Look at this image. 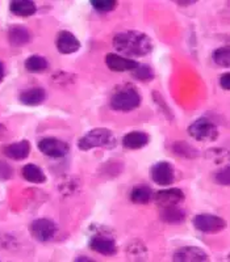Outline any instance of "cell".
<instances>
[{
  "label": "cell",
  "mask_w": 230,
  "mask_h": 262,
  "mask_svg": "<svg viewBox=\"0 0 230 262\" xmlns=\"http://www.w3.org/2000/svg\"><path fill=\"white\" fill-rule=\"evenodd\" d=\"M117 146V138L113 131L105 127H96L90 130L78 140L81 151H91L93 148L112 149Z\"/></svg>",
  "instance_id": "obj_2"
},
{
  "label": "cell",
  "mask_w": 230,
  "mask_h": 262,
  "mask_svg": "<svg viewBox=\"0 0 230 262\" xmlns=\"http://www.w3.org/2000/svg\"><path fill=\"white\" fill-rule=\"evenodd\" d=\"M90 3L93 7V9L102 13L111 12L117 7L116 0H91Z\"/></svg>",
  "instance_id": "obj_27"
},
{
  "label": "cell",
  "mask_w": 230,
  "mask_h": 262,
  "mask_svg": "<svg viewBox=\"0 0 230 262\" xmlns=\"http://www.w3.org/2000/svg\"><path fill=\"white\" fill-rule=\"evenodd\" d=\"M7 134V127L3 125V123H0V140L3 139Z\"/></svg>",
  "instance_id": "obj_36"
},
{
  "label": "cell",
  "mask_w": 230,
  "mask_h": 262,
  "mask_svg": "<svg viewBox=\"0 0 230 262\" xmlns=\"http://www.w3.org/2000/svg\"><path fill=\"white\" fill-rule=\"evenodd\" d=\"M175 3H177L178 6L188 7V6H194V4H196V0H189V2H182V0H178V2H175Z\"/></svg>",
  "instance_id": "obj_33"
},
{
  "label": "cell",
  "mask_w": 230,
  "mask_h": 262,
  "mask_svg": "<svg viewBox=\"0 0 230 262\" xmlns=\"http://www.w3.org/2000/svg\"><path fill=\"white\" fill-rule=\"evenodd\" d=\"M18 100L21 104L27 105V106H39L46 100V91L41 86H33V88L21 92Z\"/></svg>",
  "instance_id": "obj_17"
},
{
  "label": "cell",
  "mask_w": 230,
  "mask_h": 262,
  "mask_svg": "<svg viewBox=\"0 0 230 262\" xmlns=\"http://www.w3.org/2000/svg\"><path fill=\"white\" fill-rule=\"evenodd\" d=\"M152 193L151 189L146 185H138V186H135L130 191V201L136 205H146L150 201L152 200Z\"/></svg>",
  "instance_id": "obj_22"
},
{
  "label": "cell",
  "mask_w": 230,
  "mask_h": 262,
  "mask_svg": "<svg viewBox=\"0 0 230 262\" xmlns=\"http://www.w3.org/2000/svg\"><path fill=\"white\" fill-rule=\"evenodd\" d=\"M13 177V168L6 161L0 160V181H8Z\"/></svg>",
  "instance_id": "obj_31"
},
{
  "label": "cell",
  "mask_w": 230,
  "mask_h": 262,
  "mask_svg": "<svg viewBox=\"0 0 230 262\" xmlns=\"http://www.w3.org/2000/svg\"><path fill=\"white\" fill-rule=\"evenodd\" d=\"M81 41L75 37L74 33L69 30H61L55 38V48L63 55L74 54L81 49Z\"/></svg>",
  "instance_id": "obj_13"
},
{
  "label": "cell",
  "mask_w": 230,
  "mask_h": 262,
  "mask_svg": "<svg viewBox=\"0 0 230 262\" xmlns=\"http://www.w3.org/2000/svg\"><path fill=\"white\" fill-rule=\"evenodd\" d=\"M57 224L48 217H39L29 224L30 236L40 243L51 242L57 235Z\"/></svg>",
  "instance_id": "obj_6"
},
{
  "label": "cell",
  "mask_w": 230,
  "mask_h": 262,
  "mask_svg": "<svg viewBox=\"0 0 230 262\" xmlns=\"http://www.w3.org/2000/svg\"><path fill=\"white\" fill-rule=\"evenodd\" d=\"M79 186H81V182H79L76 179L70 177V179H67L66 181H63L62 184H60L58 189H60L62 195L63 194H65V195H72L75 191L78 190Z\"/></svg>",
  "instance_id": "obj_28"
},
{
  "label": "cell",
  "mask_w": 230,
  "mask_h": 262,
  "mask_svg": "<svg viewBox=\"0 0 230 262\" xmlns=\"http://www.w3.org/2000/svg\"><path fill=\"white\" fill-rule=\"evenodd\" d=\"M142 102V96L138 92L137 88L130 84L120 86L112 95L109 100V105L113 111L121 112V113H129L136 111Z\"/></svg>",
  "instance_id": "obj_3"
},
{
  "label": "cell",
  "mask_w": 230,
  "mask_h": 262,
  "mask_svg": "<svg viewBox=\"0 0 230 262\" xmlns=\"http://www.w3.org/2000/svg\"><path fill=\"white\" fill-rule=\"evenodd\" d=\"M215 181L217 182L218 185H224V186H227L230 184V168L229 165L222 168L221 170H218L215 176Z\"/></svg>",
  "instance_id": "obj_30"
},
{
  "label": "cell",
  "mask_w": 230,
  "mask_h": 262,
  "mask_svg": "<svg viewBox=\"0 0 230 262\" xmlns=\"http://www.w3.org/2000/svg\"><path fill=\"white\" fill-rule=\"evenodd\" d=\"M159 217H161L162 222L167 224H180L185 221V211L180 206L161 207Z\"/></svg>",
  "instance_id": "obj_18"
},
{
  "label": "cell",
  "mask_w": 230,
  "mask_h": 262,
  "mask_svg": "<svg viewBox=\"0 0 230 262\" xmlns=\"http://www.w3.org/2000/svg\"><path fill=\"white\" fill-rule=\"evenodd\" d=\"M4 76H6V66L3 62H0V83L3 81Z\"/></svg>",
  "instance_id": "obj_34"
},
{
  "label": "cell",
  "mask_w": 230,
  "mask_h": 262,
  "mask_svg": "<svg viewBox=\"0 0 230 262\" xmlns=\"http://www.w3.org/2000/svg\"><path fill=\"white\" fill-rule=\"evenodd\" d=\"M105 64L113 72H133L140 63L131 58L123 57L119 54L109 53L105 55Z\"/></svg>",
  "instance_id": "obj_11"
},
{
  "label": "cell",
  "mask_w": 230,
  "mask_h": 262,
  "mask_svg": "<svg viewBox=\"0 0 230 262\" xmlns=\"http://www.w3.org/2000/svg\"><path fill=\"white\" fill-rule=\"evenodd\" d=\"M131 75H133V78L140 81H144V83H149V81L154 80V78H156L154 70L149 64H141V63L138 64L137 69L131 72Z\"/></svg>",
  "instance_id": "obj_26"
},
{
  "label": "cell",
  "mask_w": 230,
  "mask_h": 262,
  "mask_svg": "<svg viewBox=\"0 0 230 262\" xmlns=\"http://www.w3.org/2000/svg\"><path fill=\"white\" fill-rule=\"evenodd\" d=\"M220 85L224 91H229L230 90V74L229 72H225L220 76V80H218Z\"/></svg>",
  "instance_id": "obj_32"
},
{
  "label": "cell",
  "mask_w": 230,
  "mask_h": 262,
  "mask_svg": "<svg viewBox=\"0 0 230 262\" xmlns=\"http://www.w3.org/2000/svg\"><path fill=\"white\" fill-rule=\"evenodd\" d=\"M195 228L205 235H216L226 228V222L224 217L213 214H199L192 219Z\"/></svg>",
  "instance_id": "obj_5"
},
{
  "label": "cell",
  "mask_w": 230,
  "mask_h": 262,
  "mask_svg": "<svg viewBox=\"0 0 230 262\" xmlns=\"http://www.w3.org/2000/svg\"><path fill=\"white\" fill-rule=\"evenodd\" d=\"M154 201L159 207H167V206H179L184 202V191L179 188H168L164 190H159L152 195Z\"/></svg>",
  "instance_id": "obj_12"
},
{
  "label": "cell",
  "mask_w": 230,
  "mask_h": 262,
  "mask_svg": "<svg viewBox=\"0 0 230 262\" xmlns=\"http://www.w3.org/2000/svg\"><path fill=\"white\" fill-rule=\"evenodd\" d=\"M37 148L41 154L53 159H62L70 152V146L67 142L53 137L40 139L37 143Z\"/></svg>",
  "instance_id": "obj_7"
},
{
  "label": "cell",
  "mask_w": 230,
  "mask_h": 262,
  "mask_svg": "<svg viewBox=\"0 0 230 262\" xmlns=\"http://www.w3.org/2000/svg\"><path fill=\"white\" fill-rule=\"evenodd\" d=\"M150 179L161 186H170L175 181V169L168 161H158L150 168Z\"/></svg>",
  "instance_id": "obj_8"
},
{
  "label": "cell",
  "mask_w": 230,
  "mask_h": 262,
  "mask_svg": "<svg viewBox=\"0 0 230 262\" xmlns=\"http://www.w3.org/2000/svg\"><path fill=\"white\" fill-rule=\"evenodd\" d=\"M126 253L129 259L131 261H146L147 259V248L140 240H135L126 247Z\"/></svg>",
  "instance_id": "obj_23"
},
{
  "label": "cell",
  "mask_w": 230,
  "mask_h": 262,
  "mask_svg": "<svg viewBox=\"0 0 230 262\" xmlns=\"http://www.w3.org/2000/svg\"><path fill=\"white\" fill-rule=\"evenodd\" d=\"M209 256L205 250L195 245H185L174 252L172 261L175 262H205Z\"/></svg>",
  "instance_id": "obj_10"
},
{
  "label": "cell",
  "mask_w": 230,
  "mask_h": 262,
  "mask_svg": "<svg viewBox=\"0 0 230 262\" xmlns=\"http://www.w3.org/2000/svg\"><path fill=\"white\" fill-rule=\"evenodd\" d=\"M8 42L15 48H20L32 41V33L27 27L20 24L11 25L8 29Z\"/></svg>",
  "instance_id": "obj_15"
},
{
  "label": "cell",
  "mask_w": 230,
  "mask_h": 262,
  "mask_svg": "<svg viewBox=\"0 0 230 262\" xmlns=\"http://www.w3.org/2000/svg\"><path fill=\"white\" fill-rule=\"evenodd\" d=\"M3 154L8 159H11V160H16V161L25 160L30 154L29 140L23 139L16 142V143L7 144V146L3 148Z\"/></svg>",
  "instance_id": "obj_14"
},
{
  "label": "cell",
  "mask_w": 230,
  "mask_h": 262,
  "mask_svg": "<svg viewBox=\"0 0 230 262\" xmlns=\"http://www.w3.org/2000/svg\"><path fill=\"white\" fill-rule=\"evenodd\" d=\"M88 247L91 250L102 256H113L117 253L116 240L107 233H95L91 236Z\"/></svg>",
  "instance_id": "obj_9"
},
{
  "label": "cell",
  "mask_w": 230,
  "mask_h": 262,
  "mask_svg": "<svg viewBox=\"0 0 230 262\" xmlns=\"http://www.w3.org/2000/svg\"><path fill=\"white\" fill-rule=\"evenodd\" d=\"M75 261H76V262H93L95 259L88 258L87 256H79V257H76V258H75Z\"/></svg>",
  "instance_id": "obj_35"
},
{
  "label": "cell",
  "mask_w": 230,
  "mask_h": 262,
  "mask_svg": "<svg viewBox=\"0 0 230 262\" xmlns=\"http://www.w3.org/2000/svg\"><path fill=\"white\" fill-rule=\"evenodd\" d=\"M112 45L123 57H146L152 51V41L146 33L140 30H126L114 34Z\"/></svg>",
  "instance_id": "obj_1"
},
{
  "label": "cell",
  "mask_w": 230,
  "mask_h": 262,
  "mask_svg": "<svg viewBox=\"0 0 230 262\" xmlns=\"http://www.w3.org/2000/svg\"><path fill=\"white\" fill-rule=\"evenodd\" d=\"M150 143V137L145 131H130L123 138V146L126 149H141Z\"/></svg>",
  "instance_id": "obj_16"
},
{
  "label": "cell",
  "mask_w": 230,
  "mask_h": 262,
  "mask_svg": "<svg viewBox=\"0 0 230 262\" xmlns=\"http://www.w3.org/2000/svg\"><path fill=\"white\" fill-rule=\"evenodd\" d=\"M212 60L215 64L218 67H225L227 69L230 66V49L229 46H224V48H218L213 51Z\"/></svg>",
  "instance_id": "obj_25"
},
{
  "label": "cell",
  "mask_w": 230,
  "mask_h": 262,
  "mask_svg": "<svg viewBox=\"0 0 230 262\" xmlns=\"http://www.w3.org/2000/svg\"><path fill=\"white\" fill-rule=\"evenodd\" d=\"M24 66L28 72L41 74V72H45L49 69V62L46 60L45 57L39 55V54H33V55H30V57L25 59Z\"/></svg>",
  "instance_id": "obj_21"
},
{
  "label": "cell",
  "mask_w": 230,
  "mask_h": 262,
  "mask_svg": "<svg viewBox=\"0 0 230 262\" xmlns=\"http://www.w3.org/2000/svg\"><path fill=\"white\" fill-rule=\"evenodd\" d=\"M206 158L220 164L222 160L227 159V151L224 148H212L206 151Z\"/></svg>",
  "instance_id": "obj_29"
},
{
  "label": "cell",
  "mask_w": 230,
  "mask_h": 262,
  "mask_svg": "<svg viewBox=\"0 0 230 262\" xmlns=\"http://www.w3.org/2000/svg\"><path fill=\"white\" fill-rule=\"evenodd\" d=\"M9 11L18 17H29L37 12V6L30 0H12L9 3Z\"/></svg>",
  "instance_id": "obj_19"
},
{
  "label": "cell",
  "mask_w": 230,
  "mask_h": 262,
  "mask_svg": "<svg viewBox=\"0 0 230 262\" xmlns=\"http://www.w3.org/2000/svg\"><path fill=\"white\" fill-rule=\"evenodd\" d=\"M21 174H23L25 181L30 182V184H45L46 180H48L45 172L36 164H25L21 169Z\"/></svg>",
  "instance_id": "obj_20"
},
{
  "label": "cell",
  "mask_w": 230,
  "mask_h": 262,
  "mask_svg": "<svg viewBox=\"0 0 230 262\" xmlns=\"http://www.w3.org/2000/svg\"><path fill=\"white\" fill-rule=\"evenodd\" d=\"M187 131H188V135L192 139L197 140V142H204V143L215 142L220 135L217 126L206 117H200L196 121H194L188 126Z\"/></svg>",
  "instance_id": "obj_4"
},
{
  "label": "cell",
  "mask_w": 230,
  "mask_h": 262,
  "mask_svg": "<svg viewBox=\"0 0 230 262\" xmlns=\"http://www.w3.org/2000/svg\"><path fill=\"white\" fill-rule=\"evenodd\" d=\"M172 149L177 155L183 156V158L185 159H195L199 156V151H197L195 147L189 146L188 143L183 142V140H180V142H175L172 146Z\"/></svg>",
  "instance_id": "obj_24"
}]
</instances>
